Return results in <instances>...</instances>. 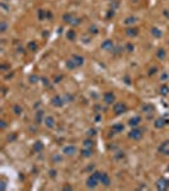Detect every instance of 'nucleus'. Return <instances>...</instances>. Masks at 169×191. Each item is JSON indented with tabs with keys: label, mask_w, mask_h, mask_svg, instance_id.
<instances>
[{
	"label": "nucleus",
	"mask_w": 169,
	"mask_h": 191,
	"mask_svg": "<svg viewBox=\"0 0 169 191\" xmlns=\"http://www.w3.org/2000/svg\"><path fill=\"white\" fill-rule=\"evenodd\" d=\"M94 175H96L99 180V182H102L104 186H109L111 184V178L107 173H101V172H94Z\"/></svg>",
	"instance_id": "obj_1"
},
{
	"label": "nucleus",
	"mask_w": 169,
	"mask_h": 191,
	"mask_svg": "<svg viewBox=\"0 0 169 191\" xmlns=\"http://www.w3.org/2000/svg\"><path fill=\"white\" fill-rule=\"evenodd\" d=\"M113 111H114V114H116V115H121V114H125V112L127 111V107H126L125 103L120 102V103H116V105H114Z\"/></svg>",
	"instance_id": "obj_2"
},
{
	"label": "nucleus",
	"mask_w": 169,
	"mask_h": 191,
	"mask_svg": "<svg viewBox=\"0 0 169 191\" xmlns=\"http://www.w3.org/2000/svg\"><path fill=\"white\" fill-rule=\"evenodd\" d=\"M98 182H99V180H98V177L94 175V173L87 180V185H88V187H90V189H94V187L97 186Z\"/></svg>",
	"instance_id": "obj_3"
},
{
	"label": "nucleus",
	"mask_w": 169,
	"mask_h": 191,
	"mask_svg": "<svg viewBox=\"0 0 169 191\" xmlns=\"http://www.w3.org/2000/svg\"><path fill=\"white\" fill-rule=\"evenodd\" d=\"M129 136H130L131 139H134V140H140V139L142 138V131H141L140 129H132Z\"/></svg>",
	"instance_id": "obj_4"
},
{
	"label": "nucleus",
	"mask_w": 169,
	"mask_h": 191,
	"mask_svg": "<svg viewBox=\"0 0 169 191\" xmlns=\"http://www.w3.org/2000/svg\"><path fill=\"white\" fill-rule=\"evenodd\" d=\"M159 152L162 154H165V155H169V141H164L160 147H159Z\"/></svg>",
	"instance_id": "obj_5"
},
{
	"label": "nucleus",
	"mask_w": 169,
	"mask_h": 191,
	"mask_svg": "<svg viewBox=\"0 0 169 191\" xmlns=\"http://www.w3.org/2000/svg\"><path fill=\"white\" fill-rule=\"evenodd\" d=\"M140 122H141V117H140V116H135V117L130 119L129 125L132 126V127H136V126H139V125H140Z\"/></svg>",
	"instance_id": "obj_6"
},
{
	"label": "nucleus",
	"mask_w": 169,
	"mask_h": 191,
	"mask_svg": "<svg viewBox=\"0 0 169 191\" xmlns=\"http://www.w3.org/2000/svg\"><path fill=\"white\" fill-rule=\"evenodd\" d=\"M156 186H158V189H159V190H165V189L169 186V181H167V180L162 178V180H159V181H158Z\"/></svg>",
	"instance_id": "obj_7"
},
{
	"label": "nucleus",
	"mask_w": 169,
	"mask_h": 191,
	"mask_svg": "<svg viewBox=\"0 0 169 191\" xmlns=\"http://www.w3.org/2000/svg\"><path fill=\"white\" fill-rule=\"evenodd\" d=\"M62 152H64L66 155H71V154H74V153L76 152V148H75V145H68V147L64 148V150H62Z\"/></svg>",
	"instance_id": "obj_8"
},
{
	"label": "nucleus",
	"mask_w": 169,
	"mask_h": 191,
	"mask_svg": "<svg viewBox=\"0 0 169 191\" xmlns=\"http://www.w3.org/2000/svg\"><path fill=\"white\" fill-rule=\"evenodd\" d=\"M51 102H52V105H54L55 107H61V106H62V102H64V101H62V98H61V97L55 96L54 98L51 99Z\"/></svg>",
	"instance_id": "obj_9"
},
{
	"label": "nucleus",
	"mask_w": 169,
	"mask_h": 191,
	"mask_svg": "<svg viewBox=\"0 0 169 191\" xmlns=\"http://www.w3.org/2000/svg\"><path fill=\"white\" fill-rule=\"evenodd\" d=\"M113 101H114V96H113L112 92H108V93H105V94H104V102H105V103L111 105Z\"/></svg>",
	"instance_id": "obj_10"
},
{
	"label": "nucleus",
	"mask_w": 169,
	"mask_h": 191,
	"mask_svg": "<svg viewBox=\"0 0 169 191\" xmlns=\"http://www.w3.org/2000/svg\"><path fill=\"white\" fill-rule=\"evenodd\" d=\"M71 60H72V63L75 64L76 66H80V65H83V63H84V59L80 58V56H76V55H74L72 58H71Z\"/></svg>",
	"instance_id": "obj_11"
},
{
	"label": "nucleus",
	"mask_w": 169,
	"mask_h": 191,
	"mask_svg": "<svg viewBox=\"0 0 169 191\" xmlns=\"http://www.w3.org/2000/svg\"><path fill=\"white\" fill-rule=\"evenodd\" d=\"M112 47H113V42L111 40H107L102 45V49H104V50H112Z\"/></svg>",
	"instance_id": "obj_12"
},
{
	"label": "nucleus",
	"mask_w": 169,
	"mask_h": 191,
	"mask_svg": "<svg viewBox=\"0 0 169 191\" xmlns=\"http://www.w3.org/2000/svg\"><path fill=\"white\" fill-rule=\"evenodd\" d=\"M46 126L50 129V127H54L55 126V120H54V117H47L46 119Z\"/></svg>",
	"instance_id": "obj_13"
},
{
	"label": "nucleus",
	"mask_w": 169,
	"mask_h": 191,
	"mask_svg": "<svg viewBox=\"0 0 169 191\" xmlns=\"http://www.w3.org/2000/svg\"><path fill=\"white\" fill-rule=\"evenodd\" d=\"M81 155H83V157H90V155H92V148L83 149V150H81Z\"/></svg>",
	"instance_id": "obj_14"
},
{
	"label": "nucleus",
	"mask_w": 169,
	"mask_h": 191,
	"mask_svg": "<svg viewBox=\"0 0 169 191\" xmlns=\"http://www.w3.org/2000/svg\"><path fill=\"white\" fill-rule=\"evenodd\" d=\"M42 116H43V111H38V112H37V116H36L37 124H41V122H42Z\"/></svg>",
	"instance_id": "obj_15"
},
{
	"label": "nucleus",
	"mask_w": 169,
	"mask_h": 191,
	"mask_svg": "<svg viewBox=\"0 0 169 191\" xmlns=\"http://www.w3.org/2000/svg\"><path fill=\"white\" fill-rule=\"evenodd\" d=\"M84 147L85 148H92L93 147V141L92 140H85L84 141Z\"/></svg>",
	"instance_id": "obj_16"
},
{
	"label": "nucleus",
	"mask_w": 169,
	"mask_h": 191,
	"mask_svg": "<svg viewBox=\"0 0 169 191\" xmlns=\"http://www.w3.org/2000/svg\"><path fill=\"white\" fill-rule=\"evenodd\" d=\"M164 125V121L162 120V119H159V120H156V122H155V126L156 127H162Z\"/></svg>",
	"instance_id": "obj_17"
},
{
	"label": "nucleus",
	"mask_w": 169,
	"mask_h": 191,
	"mask_svg": "<svg viewBox=\"0 0 169 191\" xmlns=\"http://www.w3.org/2000/svg\"><path fill=\"white\" fill-rule=\"evenodd\" d=\"M68 38H70V40H74V38H75V32H74V31H70V32L68 33Z\"/></svg>",
	"instance_id": "obj_18"
},
{
	"label": "nucleus",
	"mask_w": 169,
	"mask_h": 191,
	"mask_svg": "<svg viewBox=\"0 0 169 191\" xmlns=\"http://www.w3.org/2000/svg\"><path fill=\"white\" fill-rule=\"evenodd\" d=\"M5 29H6V23H5V22H1V26H0V31H1V32H5Z\"/></svg>",
	"instance_id": "obj_19"
},
{
	"label": "nucleus",
	"mask_w": 169,
	"mask_h": 191,
	"mask_svg": "<svg viewBox=\"0 0 169 191\" xmlns=\"http://www.w3.org/2000/svg\"><path fill=\"white\" fill-rule=\"evenodd\" d=\"M14 111H15V114H17V115L22 114V108H19V106H15V107H14Z\"/></svg>",
	"instance_id": "obj_20"
},
{
	"label": "nucleus",
	"mask_w": 169,
	"mask_h": 191,
	"mask_svg": "<svg viewBox=\"0 0 169 191\" xmlns=\"http://www.w3.org/2000/svg\"><path fill=\"white\" fill-rule=\"evenodd\" d=\"M64 19H65V22H71L72 17H71V15H69V14H66V15H64Z\"/></svg>",
	"instance_id": "obj_21"
},
{
	"label": "nucleus",
	"mask_w": 169,
	"mask_h": 191,
	"mask_svg": "<svg viewBox=\"0 0 169 191\" xmlns=\"http://www.w3.org/2000/svg\"><path fill=\"white\" fill-rule=\"evenodd\" d=\"M113 130H123V126L122 125H114L113 126Z\"/></svg>",
	"instance_id": "obj_22"
},
{
	"label": "nucleus",
	"mask_w": 169,
	"mask_h": 191,
	"mask_svg": "<svg viewBox=\"0 0 169 191\" xmlns=\"http://www.w3.org/2000/svg\"><path fill=\"white\" fill-rule=\"evenodd\" d=\"M153 33H154V35H155L156 37H159V36H160V32H159V31H158L156 28H154V29H153Z\"/></svg>",
	"instance_id": "obj_23"
},
{
	"label": "nucleus",
	"mask_w": 169,
	"mask_h": 191,
	"mask_svg": "<svg viewBox=\"0 0 169 191\" xmlns=\"http://www.w3.org/2000/svg\"><path fill=\"white\" fill-rule=\"evenodd\" d=\"M160 91H162V93L167 94V93H168V87H165V85H164V87H163V88L160 89Z\"/></svg>",
	"instance_id": "obj_24"
},
{
	"label": "nucleus",
	"mask_w": 169,
	"mask_h": 191,
	"mask_svg": "<svg viewBox=\"0 0 169 191\" xmlns=\"http://www.w3.org/2000/svg\"><path fill=\"white\" fill-rule=\"evenodd\" d=\"M164 56H165L164 50H159V58H164Z\"/></svg>",
	"instance_id": "obj_25"
},
{
	"label": "nucleus",
	"mask_w": 169,
	"mask_h": 191,
	"mask_svg": "<svg viewBox=\"0 0 169 191\" xmlns=\"http://www.w3.org/2000/svg\"><path fill=\"white\" fill-rule=\"evenodd\" d=\"M36 149H42V144H36Z\"/></svg>",
	"instance_id": "obj_26"
},
{
	"label": "nucleus",
	"mask_w": 169,
	"mask_h": 191,
	"mask_svg": "<svg viewBox=\"0 0 169 191\" xmlns=\"http://www.w3.org/2000/svg\"><path fill=\"white\" fill-rule=\"evenodd\" d=\"M1 129H5V121H1Z\"/></svg>",
	"instance_id": "obj_27"
},
{
	"label": "nucleus",
	"mask_w": 169,
	"mask_h": 191,
	"mask_svg": "<svg viewBox=\"0 0 169 191\" xmlns=\"http://www.w3.org/2000/svg\"><path fill=\"white\" fill-rule=\"evenodd\" d=\"M168 171H169V167H168Z\"/></svg>",
	"instance_id": "obj_28"
}]
</instances>
